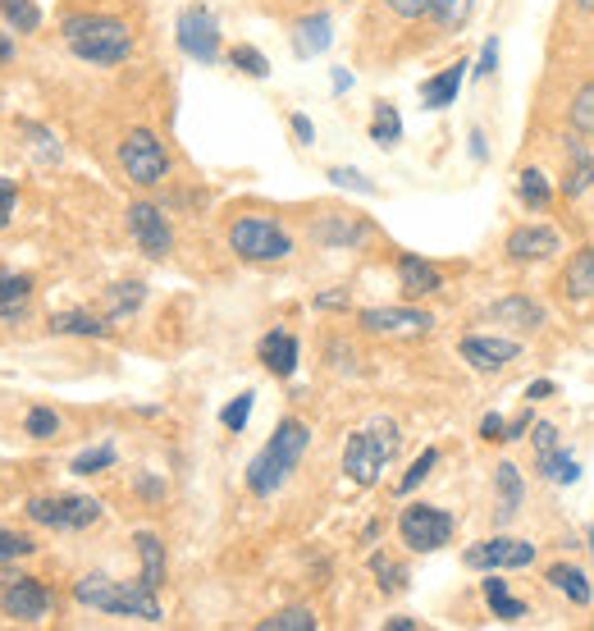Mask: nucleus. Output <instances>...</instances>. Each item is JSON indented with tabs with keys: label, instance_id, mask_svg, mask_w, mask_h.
Here are the masks:
<instances>
[{
	"label": "nucleus",
	"instance_id": "nucleus-31",
	"mask_svg": "<svg viewBox=\"0 0 594 631\" xmlns=\"http://www.w3.org/2000/svg\"><path fill=\"white\" fill-rule=\"evenodd\" d=\"M0 14L14 32H37L42 28V10H37V0H0Z\"/></svg>",
	"mask_w": 594,
	"mask_h": 631
},
{
	"label": "nucleus",
	"instance_id": "nucleus-32",
	"mask_svg": "<svg viewBox=\"0 0 594 631\" xmlns=\"http://www.w3.org/2000/svg\"><path fill=\"white\" fill-rule=\"evenodd\" d=\"M471 6H475V0H430V19H434L443 32H458V28L471 19Z\"/></svg>",
	"mask_w": 594,
	"mask_h": 631
},
{
	"label": "nucleus",
	"instance_id": "nucleus-4",
	"mask_svg": "<svg viewBox=\"0 0 594 631\" xmlns=\"http://www.w3.org/2000/svg\"><path fill=\"white\" fill-rule=\"evenodd\" d=\"M398 444H402V435H398L393 421H370V426H361V430L348 439V449H344V471H348L352 486H361V490L376 486L380 471L398 458Z\"/></svg>",
	"mask_w": 594,
	"mask_h": 631
},
{
	"label": "nucleus",
	"instance_id": "nucleus-41",
	"mask_svg": "<svg viewBox=\"0 0 594 631\" xmlns=\"http://www.w3.org/2000/svg\"><path fill=\"white\" fill-rule=\"evenodd\" d=\"M572 129L576 133H594V83H585L572 101Z\"/></svg>",
	"mask_w": 594,
	"mask_h": 631
},
{
	"label": "nucleus",
	"instance_id": "nucleus-53",
	"mask_svg": "<svg viewBox=\"0 0 594 631\" xmlns=\"http://www.w3.org/2000/svg\"><path fill=\"white\" fill-rule=\"evenodd\" d=\"M531 426H535V417H531V413H526V417H516V421L508 426V435H503V439H522V435H526Z\"/></svg>",
	"mask_w": 594,
	"mask_h": 631
},
{
	"label": "nucleus",
	"instance_id": "nucleus-60",
	"mask_svg": "<svg viewBox=\"0 0 594 631\" xmlns=\"http://www.w3.org/2000/svg\"><path fill=\"white\" fill-rule=\"evenodd\" d=\"M590 549H594V531H590Z\"/></svg>",
	"mask_w": 594,
	"mask_h": 631
},
{
	"label": "nucleus",
	"instance_id": "nucleus-38",
	"mask_svg": "<svg viewBox=\"0 0 594 631\" xmlns=\"http://www.w3.org/2000/svg\"><path fill=\"white\" fill-rule=\"evenodd\" d=\"M229 60H234V69H243L247 79H270V60L256 51V47H234L229 51Z\"/></svg>",
	"mask_w": 594,
	"mask_h": 631
},
{
	"label": "nucleus",
	"instance_id": "nucleus-28",
	"mask_svg": "<svg viewBox=\"0 0 594 631\" xmlns=\"http://www.w3.org/2000/svg\"><path fill=\"white\" fill-rule=\"evenodd\" d=\"M51 334H88V339H105L110 320H101L92 312H60V316H51Z\"/></svg>",
	"mask_w": 594,
	"mask_h": 631
},
{
	"label": "nucleus",
	"instance_id": "nucleus-30",
	"mask_svg": "<svg viewBox=\"0 0 594 631\" xmlns=\"http://www.w3.org/2000/svg\"><path fill=\"white\" fill-rule=\"evenodd\" d=\"M535 467L549 476V480H559V486H572V480L581 476V467H576V458L572 454H563V449H549V454H535Z\"/></svg>",
	"mask_w": 594,
	"mask_h": 631
},
{
	"label": "nucleus",
	"instance_id": "nucleus-40",
	"mask_svg": "<svg viewBox=\"0 0 594 631\" xmlns=\"http://www.w3.org/2000/svg\"><path fill=\"white\" fill-rule=\"evenodd\" d=\"M23 430H28L32 439H55V435H60V417L51 413V407H32V413L23 417Z\"/></svg>",
	"mask_w": 594,
	"mask_h": 631
},
{
	"label": "nucleus",
	"instance_id": "nucleus-14",
	"mask_svg": "<svg viewBox=\"0 0 594 631\" xmlns=\"http://www.w3.org/2000/svg\"><path fill=\"white\" fill-rule=\"evenodd\" d=\"M559 247L563 243H559V234H553L549 225H522V230H512V238H508L512 262H549Z\"/></svg>",
	"mask_w": 594,
	"mask_h": 631
},
{
	"label": "nucleus",
	"instance_id": "nucleus-37",
	"mask_svg": "<svg viewBox=\"0 0 594 631\" xmlns=\"http://www.w3.org/2000/svg\"><path fill=\"white\" fill-rule=\"evenodd\" d=\"M262 631H316L311 609H279L275 618L262 622Z\"/></svg>",
	"mask_w": 594,
	"mask_h": 631
},
{
	"label": "nucleus",
	"instance_id": "nucleus-49",
	"mask_svg": "<svg viewBox=\"0 0 594 631\" xmlns=\"http://www.w3.org/2000/svg\"><path fill=\"white\" fill-rule=\"evenodd\" d=\"M549 449H559V430H553L549 421L535 426V454H549Z\"/></svg>",
	"mask_w": 594,
	"mask_h": 631
},
{
	"label": "nucleus",
	"instance_id": "nucleus-21",
	"mask_svg": "<svg viewBox=\"0 0 594 631\" xmlns=\"http://www.w3.org/2000/svg\"><path fill=\"white\" fill-rule=\"evenodd\" d=\"M32 303V279L14 275V271H0V320H19Z\"/></svg>",
	"mask_w": 594,
	"mask_h": 631
},
{
	"label": "nucleus",
	"instance_id": "nucleus-36",
	"mask_svg": "<svg viewBox=\"0 0 594 631\" xmlns=\"http://www.w3.org/2000/svg\"><path fill=\"white\" fill-rule=\"evenodd\" d=\"M105 467H115V444H96V449H88V454H79V458L69 462L73 476H96Z\"/></svg>",
	"mask_w": 594,
	"mask_h": 631
},
{
	"label": "nucleus",
	"instance_id": "nucleus-54",
	"mask_svg": "<svg viewBox=\"0 0 594 631\" xmlns=\"http://www.w3.org/2000/svg\"><path fill=\"white\" fill-rule=\"evenodd\" d=\"M549 394H553V380H535V385L526 389V398H535V403H540V398H549Z\"/></svg>",
	"mask_w": 594,
	"mask_h": 631
},
{
	"label": "nucleus",
	"instance_id": "nucleus-42",
	"mask_svg": "<svg viewBox=\"0 0 594 631\" xmlns=\"http://www.w3.org/2000/svg\"><path fill=\"white\" fill-rule=\"evenodd\" d=\"M434 462H439V454H434V449H426V454H421V458H417L412 467H407V476L398 480V495H412V490L421 486V480H426V476L434 471Z\"/></svg>",
	"mask_w": 594,
	"mask_h": 631
},
{
	"label": "nucleus",
	"instance_id": "nucleus-22",
	"mask_svg": "<svg viewBox=\"0 0 594 631\" xmlns=\"http://www.w3.org/2000/svg\"><path fill=\"white\" fill-rule=\"evenodd\" d=\"M490 316L499 325H512V329H540L544 325V307L531 303V298H503V303L490 307Z\"/></svg>",
	"mask_w": 594,
	"mask_h": 631
},
{
	"label": "nucleus",
	"instance_id": "nucleus-2",
	"mask_svg": "<svg viewBox=\"0 0 594 631\" xmlns=\"http://www.w3.org/2000/svg\"><path fill=\"white\" fill-rule=\"evenodd\" d=\"M69 51L88 60V64H124L133 55V32L129 23L110 19V14H73L60 23Z\"/></svg>",
	"mask_w": 594,
	"mask_h": 631
},
{
	"label": "nucleus",
	"instance_id": "nucleus-23",
	"mask_svg": "<svg viewBox=\"0 0 594 631\" xmlns=\"http://www.w3.org/2000/svg\"><path fill=\"white\" fill-rule=\"evenodd\" d=\"M594 189V156L585 142H572V165H567V179H563V197H585Z\"/></svg>",
	"mask_w": 594,
	"mask_h": 631
},
{
	"label": "nucleus",
	"instance_id": "nucleus-34",
	"mask_svg": "<svg viewBox=\"0 0 594 631\" xmlns=\"http://www.w3.org/2000/svg\"><path fill=\"white\" fill-rule=\"evenodd\" d=\"M516 193H522V202L535 206V211H544L553 202V189H549V179L540 170H522V174H516Z\"/></svg>",
	"mask_w": 594,
	"mask_h": 631
},
{
	"label": "nucleus",
	"instance_id": "nucleus-8",
	"mask_svg": "<svg viewBox=\"0 0 594 631\" xmlns=\"http://www.w3.org/2000/svg\"><path fill=\"white\" fill-rule=\"evenodd\" d=\"M28 517L37 527H51V531H83L101 517V503L88 495H51V499H32Z\"/></svg>",
	"mask_w": 594,
	"mask_h": 631
},
{
	"label": "nucleus",
	"instance_id": "nucleus-26",
	"mask_svg": "<svg viewBox=\"0 0 594 631\" xmlns=\"http://www.w3.org/2000/svg\"><path fill=\"white\" fill-rule=\"evenodd\" d=\"M366 234H370V225H361V220H348V215L316 225V238H320L325 247H352V243H361Z\"/></svg>",
	"mask_w": 594,
	"mask_h": 631
},
{
	"label": "nucleus",
	"instance_id": "nucleus-17",
	"mask_svg": "<svg viewBox=\"0 0 594 631\" xmlns=\"http://www.w3.org/2000/svg\"><path fill=\"white\" fill-rule=\"evenodd\" d=\"M398 284H402L407 298H426V293H439V288H443V275H439L430 262H421L417 252H402V256H398Z\"/></svg>",
	"mask_w": 594,
	"mask_h": 631
},
{
	"label": "nucleus",
	"instance_id": "nucleus-29",
	"mask_svg": "<svg viewBox=\"0 0 594 631\" xmlns=\"http://www.w3.org/2000/svg\"><path fill=\"white\" fill-rule=\"evenodd\" d=\"M485 604H490L494 618H503V622H522V618H526V604L512 600V596H508V581H499V577L485 581Z\"/></svg>",
	"mask_w": 594,
	"mask_h": 631
},
{
	"label": "nucleus",
	"instance_id": "nucleus-27",
	"mask_svg": "<svg viewBox=\"0 0 594 631\" xmlns=\"http://www.w3.org/2000/svg\"><path fill=\"white\" fill-rule=\"evenodd\" d=\"M549 586L559 590V596H567L572 604H590V581H585V572L572 568V563H553V568H549Z\"/></svg>",
	"mask_w": 594,
	"mask_h": 631
},
{
	"label": "nucleus",
	"instance_id": "nucleus-1",
	"mask_svg": "<svg viewBox=\"0 0 594 631\" xmlns=\"http://www.w3.org/2000/svg\"><path fill=\"white\" fill-rule=\"evenodd\" d=\"M307 444H311V430L303 421H297V417L279 421L275 435L266 439V449L247 462V490L262 495V499L275 495L284 480L297 471V462H303V454H307Z\"/></svg>",
	"mask_w": 594,
	"mask_h": 631
},
{
	"label": "nucleus",
	"instance_id": "nucleus-51",
	"mask_svg": "<svg viewBox=\"0 0 594 631\" xmlns=\"http://www.w3.org/2000/svg\"><path fill=\"white\" fill-rule=\"evenodd\" d=\"M293 133H297V142H316V124L307 115H293Z\"/></svg>",
	"mask_w": 594,
	"mask_h": 631
},
{
	"label": "nucleus",
	"instance_id": "nucleus-6",
	"mask_svg": "<svg viewBox=\"0 0 594 631\" xmlns=\"http://www.w3.org/2000/svg\"><path fill=\"white\" fill-rule=\"evenodd\" d=\"M120 165L137 189H156V183H165V174H170V156H165V146L152 129H133L120 142Z\"/></svg>",
	"mask_w": 594,
	"mask_h": 631
},
{
	"label": "nucleus",
	"instance_id": "nucleus-47",
	"mask_svg": "<svg viewBox=\"0 0 594 631\" xmlns=\"http://www.w3.org/2000/svg\"><path fill=\"white\" fill-rule=\"evenodd\" d=\"M494 69H499V37H490V42L480 47V60H475V73H480V79H490Z\"/></svg>",
	"mask_w": 594,
	"mask_h": 631
},
{
	"label": "nucleus",
	"instance_id": "nucleus-50",
	"mask_svg": "<svg viewBox=\"0 0 594 631\" xmlns=\"http://www.w3.org/2000/svg\"><path fill=\"white\" fill-rule=\"evenodd\" d=\"M503 435H508V421L499 413H490L485 421H480V439H503Z\"/></svg>",
	"mask_w": 594,
	"mask_h": 631
},
{
	"label": "nucleus",
	"instance_id": "nucleus-9",
	"mask_svg": "<svg viewBox=\"0 0 594 631\" xmlns=\"http://www.w3.org/2000/svg\"><path fill=\"white\" fill-rule=\"evenodd\" d=\"M174 37H178V51L188 60H197V64H215L219 60V23H215L211 10L188 6L178 14V32Z\"/></svg>",
	"mask_w": 594,
	"mask_h": 631
},
{
	"label": "nucleus",
	"instance_id": "nucleus-25",
	"mask_svg": "<svg viewBox=\"0 0 594 631\" xmlns=\"http://www.w3.org/2000/svg\"><path fill=\"white\" fill-rule=\"evenodd\" d=\"M563 288H567V298H594V247L572 256V266L563 275Z\"/></svg>",
	"mask_w": 594,
	"mask_h": 631
},
{
	"label": "nucleus",
	"instance_id": "nucleus-16",
	"mask_svg": "<svg viewBox=\"0 0 594 631\" xmlns=\"http://www.w3.org/2000/svg\"><path fill=\"white\" fill-rule=\"evenodd\" d=\"M522 499H526V486H522V471L512 462H499L494 467V512H499V527H508L516 512H522Z\"/></svg>",
	"mask_w": 594,
	"mask_h": 631
},
{
	"label": "nucleus",
	"instance_id": "nucleus-39",
	"mask_svg": "<svg viewBox=\"0 0 594 631\" xmlns=\"http://www.w3.org/2000/svg\"><path fill=\"white\" fill-rule=\"evenodd\" d=\"M370 572L380 577V590H402V586H407L402 563H393L389 553H370Z\"/></svg>",
	"mask_w": 594,
	"mask_h": 631
},
{
	"label": "nucleus",
	"instance_id": "nucleus-13",
	"mask_svg": "<svg viewBox=\"0 0 594 631\" xmlns=\"http://www.w3.org/2000/svg\"><path fill=\"white\" fill-rule=\"evenodd\" d=\"M366 334H430V312L417 307H370L357 316Z\"/></svg>",
	"mask_w": 594,
	"mask_h": 631
},
{
	"label": "nucleus",
	"instance_id": "nucleus-15",
	"mask_svg": "<svg viewBox=\"0 0 594 631\" xmlns=\"http://www.w3.org/2000/svg\"><path fill=\"white\" fill-rule=\"evenodd\" d=\"M458 353H462V362H471L475 370H503L522 348H516L512 339H490V334H471V339H462Z\"/></svg>",
	"mask_w": 594,
	"mask_h": 631
},
{
	"label": "nucleus",
	"instance_id": "nucleus-3",
	"mask_svg": "<svg viewBox=\"0 0 594 631\" xmlns=\"http://www.w3.org/2000/svg\"><path fill=\"white\" fill-rule=\"evenodd\" d=\"M73 596H79V604L88 609H101V613H115V618H142V622H161V600L156 590L146 581H110L101 572L83 577L79 586H73Z\"/></svg>",
	"mask_w": 594,
	"mask_h": 631
},
{
	"label": "nucleus",
	"instance_id": "nucleus-24",
	"mask_svg": "<svg viewBox=\"0 0 594 631\" xmlns=\"http://www.w3.org/2000/svg\"><path fill=\"white\" fill-rule=\"evenodd\" d=\"M133 545H137V559H142V581L152 590H161L165 586V545H161V536L137 531Z\"/></svg>",
	"mask_w": 594,
	"mask_h": 631
},
{
	"label": "nucleus",
	"instance_id": "nucleus-57",
	"mask_svg": "<svg viewBox=\"0 0 594 631\" xmlns=\"http://www.w3.org/2000/svg\"><path fill=\"white\" fill-rule=\"evenodd\" d=\"M389 627H393V631H412L417 622H412V618H389Z\"/></svg>",
	"mask_w": 594,
	"mask_h": 631
},
{
	"label": "nucleus",
	"instance_id": "nucleus-48",
	"mask_svg": "<svg viewBox=\"0 0 594 631\" xmlns=\"http://www.w3.org/2000/svg\"><path fill=\"white\" fill-rule=\"evenodd\" d=\"M385 6H389L398 19H421V14H430V0H385Z\"/></svg>",
	"mask_w": 594,
	"mask_h": 631
},
{
	"label": "nucleus",
	"instance_id": "nucleus-5",
	"mask_svg": "<svg viewBox=\"0 0 594 631\" xmlns=\"http://www.w3.org/2000/svg\"><path fill=\"white\" fill-rule=\"evenodd\" d=\"M229 247L243 256V262H284V256L293 252V238L275 225V220L247 215V220H234Z\"/></svg>",
	"mask_w": 594,
	"mask_h": 631
},
{
	"label": "nucleus",
	"instance_id": "nucleus-18",
	"mask_svg": "<svg viewBox=\"0 0 594 631\" xmlns=\"http://www.w3.org/2000/svg\"><path fill=\"white\" fill-rule=\"evenodd\" d=\"M329 42H334V19H329L325 10H320V14H307V19H297V28H293V51L303 55V60L329 51Z\"/></svg>",
	"mask_w": 594,
	"mask_h": 631
},
{
	"label": "nucleus",
	"instance_id": "nucleus-44",
	"mask_svg": "<svg viewBox=\"0 0 594 631\" xmlns=\"http://www.w3.org/2000/svg\"><path fill=\"white\" fill-rule=\"evenodd\" d=\"M252 403H256V394H238L229 407H225V413H219V421H225V430H243L247 426V417H252Z\"/></svg>",
	"mask_w": 594,
	"mask_h": 631
},
{
	"label": "nucleus",
	"instance_id": "nucleus-10",
	"mask_svg": "<svg viewBox=\"0 0 594 631\" xmlns=\"http://www.w3.org/2000/svg\"><path fill=\"white\" fill-rule=\"evenodd\" d=\"M0 609L14 622H42L51 613V590L37 577H0Z\"/></svg>",
	"mask_w": 594,
	"mask_h": 631
},
{
	"label": "nucleus",
	"instance_id": "nucleus-59",
	"mask_svg": "<svg viewBox=\"0 0 594 631\" xmlns=\"http://www.w3.org/2000/svg\"><path fill=\"white\" fill-rule=\"evenodd\" d=\"M576 6H581V10H594V0H576Z\"/></svg>",
	"mask_w": 594,
	"mask_h": 631
},
{
	"label": "nucleus",
	"instance_id": "nucleus-46",
	"mask_svg": "<svg viewBox=\"0 0 594 631\" xmlns=\"http://www.w3.org/2000/svg\"><path fill=\"white\" fill-rule=\"evenodd\" d=\"M14 202H19V189H14V179H0V230L14 220Z\"/></svg>",
	"mask_w": 594,
	"mask_h": 631
},
{
	"label": "nucleus",
	"instance_id": "nucleus-7",
	"mask_svg": "<svg viewBox=\"0 0 594 631\" xmlns=\"http://www.w3.org/2000/svg\"><path fill=\"white\" fill-rule=\"evenodd\" d=\"M398 536L407 549H417V553H434L453 540V517L434 508V503H412V508H402L398 517Z\"/></svg>",
	"mask_w": 594,
	"mask_h": 631
},
{
	"label": "nucleus",
	"instance_id": "nucleus-56",
	"mask_svg": "<svg viewBox=\"0 0 594 631\" xmlns=\"http://www.w3.org/2000/svg\"><path fill=\"white\" fill-rule=\"evenodd\" d=\"M471 156L485 161V138H480V133H471Z\"/></svg>",
	"mask_w": 594,
	"mask_h": 631
},
{
	"label": "nucleus",
	"instance_id": "nucleus-52",
	"mask_svg": "<svg viewBox=\"0 0 594 631\" xmlns=\"http://www.w3.org/2000/svg\"><path fill=\"white\" fill-rule=\"evenodd\" d=\"M316 307H320V312H334V307H348V293H320V298H316Z\"/></svg>",
	"mask_w": 594,
	"mask_h": 631
},
{
	"label": "nucleus",
	"instance_id": "nucleus-35",
	"mask_svg": "<svg viewBox=\"0 0 594 631\" xmlns=\"http://www.w3.org/2000/svg\"><path fill=\"white\" fill-rule=\"evenodd\" d=\"M370 138H376L380 146H398V138H402V120H398V110H393L389 101H380V105H376V120H370Z\"/></svg>",
	"mask_w": 594,
	"mask_h": 631
},
{
	"label": "nucleus",
	"instance_id": "nucleus-43",
	"mask_svg": "<svg viewBox=\"0 0 594 631\" xmlns=\"http://www.w3.org/2000/svg\"><path fill=\"white\" fill-rule=\"evenodd\" d=\"M37 545H32V536H19V531H6L0 527V563H14V559H28Z\"/></svg>",
	"mask_w": 594,
	"mask_h": 631
},
{
	"label": "nucleus",
	"instance_id": "nucleus-33",
	"mask_svg": "<svg viewBox=\"0 0 594 631\" xmlns=\"http://www.w3.org/2000/svg\"><path fill=\"white\" fill-rule=\"evenodd\" d=\"M142 298H146V288L133 279V284H115V293H110V325H115V320H124V316H133L137 307H142Z\"/></svg>",
	"mask_w": 594,
	"mask_h": 631
},
{
	"label": "nucleus",
	"instance_id": "nucleus-58",
	"mask_svg": "<svg viewBox=\"0 0 594 631\" xmlns=\"http://www.w3.org/2000/svg\"><path fill=\"white\" fill-rule=\"evenodd\" d=\"M14 55V42H10V37H0V60H10Z\"/></svg>",
	"mask_w": 594,
	"mask_h": 631
},
{
	"label": "nucleus",
	"instance_id": "nucleus-19",
	"mask_svg": "<svg viewBox=\"0 0 594 631\" xmlns=\"http://www.w3.org/2000/svg\"><path fill=\"white\" fill-rule=\"evenodd\" d=\"M256 353H262V366L270 370V376H279V380H288L297 370V339H293V334H284V329H270Z\"/></svg>",
	"mask_w": 594,
	"mask_h": 631
},
{
	"label": "nucleus",
	"instance_id": "nucleus-55",
	"mask_svg": "<svg viewBox=\"0 0 594 631\" xmlns=\"http://www.w3.org/2000/svg\"><path fill=\"white\" fill-rule=\"evenodd\" d=\"M352 88V73L348 69H334V92H348Z\"/></svg>",
	"mask_w": 594,
	"mask_h": 631
},
{
	"label": "nucleus",
	"instance_id": "nucleus-12",
	"mask_svg": "<svg viewBox=\"0 0 594 631\" xmlns=\"http://www.w3.org/2000/svg\"><path fill=\"white\" fill-rule=\"evenodd\" d=\"M129 230H133V238H137V247L146 252V256H170V247H174V230H170V220L161 215V206H152V202H133L129 206Z\"/></svg>",
	"mask_w": 594,
	"mask_h": 631
},
{
	"label": "nucleus",
	"instance_id": "nucleus-11",
	"mask_svg": "<svg viewBox=\"0 0 594 631\" xmlns=\"http://www.w3.org/2000/svg\"><path fill=\"white\" fill-rule=\"evenodd\" d=\"M535 563V545L512 540V536H494L467 549V568L475 572H503V568H531Z\"/></svg>",
	"mask_w": 594,
	"mask_h": 631
},
{
	"label": "nucleus",
	"instance_id": "nucleus-45",
	"mask_svg": "<svg viewBox=\"0 0 594 631\" xmlns=\"http://www.w3.org/2000/svg\"><path fill=\"white\" fill-rule=\"evenodd\" d=\"M329 183H339V189H352V193L376 197V183H370L366 174H357V170H344V165H334V170H329Z\"/></svg>",
	"mask_w": 594,
	"mask_h": 631
},
{
	"label": "nucleus",
	"instance_id": "nucleus-20",
	"mask_svg": "<svg viewBox=\"0 0 594 631\" xmlns=\"http://www.w3.org/2000/svg\"><path fill=\"white\" fill-rule=\"evenodd\" d=\"M467 60H458V64H449V69H439L434 79H426L421 83V101H426V110H443V105H453L458 101V88H462V79H467Z\"/></svg>",
	"mask_w": 594,
	"mask_h": 631
}]
</instances>
